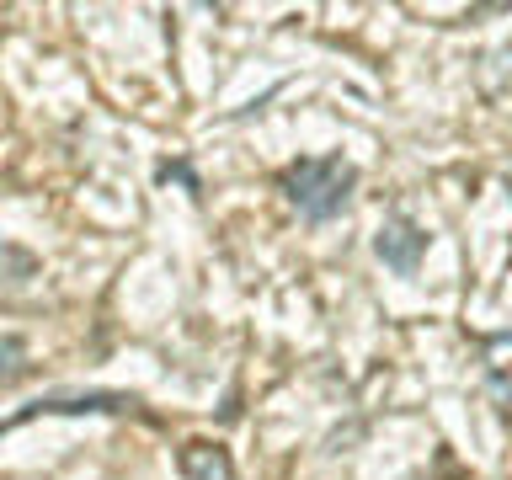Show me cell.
I'll use <instances>...</instances> for the list:
<instances>
[{
	"mask_svg": "<svg viewBox=\"0 0 512 480\" xmlns=\"http://www.w3.org/2000/svg\"><path fill=\"white\" fill-rule=\"evenodd\" d=\"M0 352H6V384L22 374V342H16V336H6V342H0Z\"/></svg>",
	"mask_w": 512,
	"mask_h": 480,
	"instance_id": "obj_6",
	"label": "cell"
},
{
	"mask_svg": "<svg viewBox=\"0 0 512 480\" xmlns=\"http://www.w3.org/2000/svg\"><path fill=\"white\" fill-rule=\"evenodd\" d=\"M352 187H358V171H352V160H342V155H304L283 171L288 203H294L310 224H326L336 214H347Z\"/></svg>",
	"mask_w": 512,
	"mask_h": 480,
	"instance_id": "obj_1",
	"label": "cell"
},
{
	"mask_svg": "<svg viewBox=\"0 0 512 480\" xmlns=\"http://www.w3.org/2000/svg\"><path fill=\"white\" fill-rule=\"evenodd\" d=\"M123 406H134V400L128 395H86V400L54 395V400H38V411H123Z\"/></svg>",
	"mask_w": 512,
	"mask_h": 480,
	"instance_id": "obj_5",
	"label": "cell"
},
{
	"mask_svg": "<svg viewBox=\"0 0 512 480\" xmlns=\"http://www.w3.org/2000/svg\"><path fill=\"white\" fill-rule=\"evenodd\" d=\"M182 475L187 480H235V464L214 443H187L182 448Z\"/></svg>",
	"mask_w": 512,
	"mask_h": 480,
	"instance_id": "obj_3",
	"label": "cell"
},
{
	"mask_svg": "<svg viewBox=\"0 0 512 480\" xmlns=\"http://www.w3.org/2000/svg\"><path fill=\"white\" fill-rule=\"evenodd\" d=\"M422 251H427V235H422V224H411L406 214H390L374 230V256L395 272H416L422 267Z\"/></svg>",
	"mask_w": 512,
	"mask_h": 480,
	"instance_id": "obj_2",
	"label": "cell"
},
{
	"mask_svg": "<svg viewBox=\"0 0 512 480\" xmlns=\"http://www.w3.org/2000/svg\"><path fill=\"white\" fill-rule=\"evenodd\" d=\"M480 363H486V379H491V390L512 406V331L502 336H491L486 352H480Z\"/></svg>",
	"mask_w": 512,
	"mask_h": 480,
	"instance_id": "obj_4",
	"label": "cell"
}]
</instances>
